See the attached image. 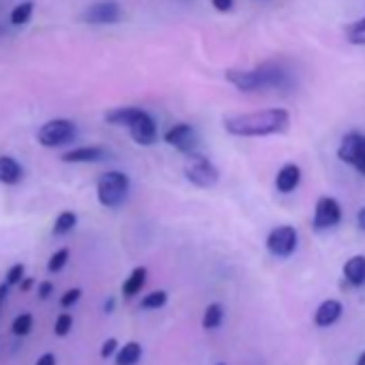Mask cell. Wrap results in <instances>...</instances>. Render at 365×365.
Returning <instances> with one entry per match:
<instances>
[{
    "instance_id": "1",
    "label": "cell",
    "mask_w": 365,
    "mask_h": 365,
    "mask_svg": "<svg viewBox=\"0 0 365 365\" xmlns=\"http://www.w3.org/2000/svg\"><path fill=\"white\" fill-rule=\"evenodd\" d=\"M290 127V112L283 108H269L260 112H245L224 118V129L238 138H262L286 134Z\"/></svg>"
},
{
    "instance_id": "2",
    "label": "cell",
    "mask_w": 365,
    "mask_h": 365,
    "mask_svg": "<svg viewBox=\"0 0 365 365\" xmlns=\"http://www.w3.org/2000/svg\"><path fill=\"white\" fill-rule=\"evenodd\" d=\"M226 79L243 93H256L267 89H286L290 75L277 63H262L254 69H228Z\"/></svg>"
},
{
    "instance_id": "3",
    "label": "cell",
    "mask_w": 365,
    "mask_h": 365,
    "mask_svg": "<svg viewBox=\"0 0 365 365\" xmlns=\"http://www.w3.org/2000/svg\"><path fill=\"white\" fill-rule=\"evenodd\" d=\"M129 193V177L125 172H105L97 181V198L101 202V207L105 209H116L125 202Z\"/></svg>"
},
{
    "instance_id": "4",
    "label": "cell",
    "mask_w": 365,
    "mask_h": 365,
    "mask_svg": "<svg viewBox=\"0 0 365 365\" xmlns=\"http://www.w3.org/2000/svg\"><path fill=\"white\" fill-rule=\"evenodd\" d=\"M185 177L191 185L200 187V189H211L217 185L219 181V170L215 168V164L205 157V155H189L187 164H185Z\"/></svg>"
},
{
    "instance_id": "5",
    "label": "cell",
    "mask_w": 365,
    "mask_h": 365,
    "mask_svg": "<svg viewBox=\"0 0 365 365\" xmlns=\"http://www.w3.org/2000/svg\"><path fill=\"white\" fill-rule=\"evenodd\" d=\"M75 134H77V129H75L73 120H69V118H54V120H48L44 127H39L37 142L41 146H48V148H56V146L73 142Z\"/></svg>"
},
{
    "instance_id": "6",
    "label": "cell",
    "mask_w": 365,
    "mask_h": 365,
    "mask_svg": "<svg viewBox=\"0 0 365 365\" xmlns=\"http://www.w3.org/2000/svg\"><path fill=\"white\" fill-rule=\"evenodd\" d=\"M338 157L350 168H354L361 177H365V134L350 132L342 138L338 146Z\"/></svg>"
},
{
    "instance_id": "7",
    "label": "cell",
    "mask_w": 365,
    "mask_h": 365,
    "mask_svg": "<svg viewBox=\"0 0 365 365\" xmlns=\"http://www.w3.org/2000/svg\"><path fill=\"white\" fill-rule=\"evenodd\" d=\"M299 234L293 226H277L267 236V250L277 258H288L295 254Z\"/></svg>"
},
{
    "instance_id": "8",
    "label": "cell",
    "mask_w": 365,
    "mask_h": 365,
    "mask_svg": "<svg viewBox=\"0 0 365 365\" xmlns=\"http://www.w3.org/2000/svg\"><path fill=\"white\" fill-rule=\"evenodd\" d=\"M342 222V207L340 202L331 196H322L316 202V209H314V230L316 232H324V230H331Z\"/></svg>"
},
{
    "instance_id": "9",
    "label": "cell",
    "mask_w": 365,
    "mask_h": 365,
    "mask_svg": "<svg viewBox=\"0 0 365 365\" xmlns=\"http://www.w3.org/2000/svg\"><path fill=\"white\" fill-rule=\"evenodd\" d=\"M79 20L87 22V24H95V26H101V24H116L123 20V9L116 3V0H99V3L87 7L79 15Z\"/></svg>"
},
{
    "instance_id": "10",
    "label": "cell",
    "mask_w": 365,
    "mask_h": 365,
    "mask_svg": "<svg viewBox=\"0 0 365 365\" xmlns=\"http://www.w3.org/2000/svg\"><path fill=\"white\" fill-rule=\"evenodd\" d=\"M164 140L174 146L179 153H185L187 157L196 153L198 148V136H196V129L187 123H177L174 127H170L164 136Z\"/></svg>"
},
{
    "instance_id": "11",
    "label": "cell",
    "mask_w": 365,
    "mask_h": 365,
    "mask_svg": "<svg viewBox=\"0 0 365 365\" xmlns=\"http://www.w3.org/2000/svg\"><path fill=\"white\" fill-rule=\"evenodd\" d=\"M127 129H129L134 142L140 146H153L157 142V123L146 110L138 112V116L134 118V123Z\"/></svg>"
},
{
    "instance_id": "12",
    "label": "cell",
    "mask_w": 365,
    "mask_h": 365,
    "mask_svg": "<svg viewBox=\"0 0 365 365\" xmlns=\"http://www.w3.org/2000/svg\"><path fill=\"white\" fill-rule=\"evenodd\" d=\"M108 151L103 146H79L63 155V161L67 164H95V161L108 159Z\"/></svg>"
},
{
    "instance_id": "13",
    "label": "cell",
    "mask_w": 365,
    "mask_h": 365,
    "mask_svg": "<svg viewBox=\"0 0 365 365\" xmlns=\"http://www.w3.org/2000/svg\"><path fill=\"white\" fill-rule=\"evenodd\" d=\"M342 312H344V305L338 301V299H327L318 305V309L314 312V322L316 327H331L335 324L340 318H342Z\"/></svg>"
},
{
    "instance_id": "14",
    "label": "cell",
    "mask_w": 365,
    "mask_h": 365,
    "mask_svg": "<svg viewBox=\"0 0 365 365\" xmlns=\"http://www.w3.org/2000/svg\"><path fill=\"white\" fill-rule=\"evenodd\" d=\"M301 183V168L297 164H283L275 177V187L281 193H293Z\"/></svg>"
},
{
    "instance_id": "15",
    "label": "cell",
    "mask_w": 365,
    "mask_h": 365,
    "mask_svg": "<svg viewBox=\"0 0 365 365\" xmlns=\"http://www.w3.org/2000/svg\"><path fill=\"white\" fill-rule=\"evenodd\" d=\"M344 277H346V281L350 283V286L361 288L363 283H365V256L357 254L350 260H346V264H344Z\"/></svg>"
},
{
    "instance_id": "16",
    "label": "cell",
    "mask_w": 365,
    "mask_h": 365,
    "mask_svg": "<svg viewBox=\"0 0 365 365\" xmlns=\"http://www.w3.org/2000/svg\"><path fill=\"white\" fill-rule=\"evenodd\" d=\"M24 179V168L13 157H0V183L18 185Z\"/></svg>"
},
{
    "instance_id": "17",
    "label": "cell",
    "mask_w": 365,
    "mask_h": 365,
    "mask_svg": "<svg viewBox=\"0 0 365 365\" xmlns=\"http://www.w3.org/2000/svg\"><path fill=\"white\" fill-rule=\"evenodd\" d=\"M146 275H148V271L144 267H136L129 273V277L123 281V295H125V299H132V297L140 295V290L144 288V283H146Z\"/></svg>"
},
{
    "instance_id": "18",
    "label": "cell",
    "mask_w": 365,
    "mask_h": 365,
    "mask_svg": "<svg viewBox=\"0 0 365 365\" xmlns=\"http://www.w3.org/2000/svg\"><path fill=\"white\" fill-rule=\"evenodd\" d=\"M140 108H116V110H108L105 112V120L110 125H118V127H129L134 123V118L138 116Z\"/></svg>"
},
{
    "instance_id": "19",
    "label": "cell",
    "mask_w": 365,
    "mask_h": 365,
    "mask_svg": "<svg viewBox=\"0 0 365 365\" xmlns=\"http://www.w3.org/2000/svg\"><path fill=\"white\" fill-rule=\"evenodd\" d=\"M224 305L222 303H209L205 314H202V329L207 331H213V329H219L222 322H224Z\"/></svg>"
},
{
    "instance_id": "20",
    "label": "cell",
    "mask_w": 365,
    "mask_h": 365,
    "mask_svg": "<svg viewBox=\"0 0 365 365\" xmlns=\"http://www.w3.org/2000/svg\"><path fill=\"white\" fill-rule=\"evenodd\" d=\"M142 357V346L138 342H127L116 352L114 365H136Z\"/></svg>"
},
{
    "instance_id": "21",
    "label": "cell",
    "mask_w": 365,
    "mask_h": 365,
    "mask_svg": "<svg viewBox=\"0 0 365 365\" xmlns=\"http://www.w3.org/2000/svg\"><path fill=\"white\" fill-rule=\"evenodd\" d=\"M75 224H77V215L71 213V211H65V213H60V215L56 217L52 232H54L56 236H63V234L71 232V230L75 228Z\"/></svg>"
},
{
    "instance_id": "22",
    "label": "cell",
    "mask_w": 365,
    "mask_h": 365,
    "mask_svg": "<svg viewBox=\"0 0 365 365\" xmlns=\"http://www.w3.org/2000/svg\"><path fill=\"white\" fill-rule=\"evenodd\" d=\"M166 303H168V293L166 290H153V293L142 297L140 307L142 309H161Z\"/></svg>"
},
{
    "instance_id": "23",
    "label": "cell",
    "mask_w": 365,
    "mask_h": 365,
    "mask_svg": "<svg viewBox=\"0 0 365 365\" xmlns=\"http://www.w3.org/2000/svg\"><path fill=\"white\" fill-rule=\"evenodd\" d=\"M346 39L352 46H365V18L346 26Z\"/></svg>"
},
{
    "instance_id": "24",
    "label": "cell",
    "mask_w": 365,
    "mask_h": 365,
    "mask_svg": "<svg viewBox=\"0 0 365 365\" xmlns=\"http://www.w3.org/2000/svg\"><path fill=\"white\" fill-rule=\"evenodd\" d=\"M32 9H34V3H30V0H26V3H20L13 11H11V24L13 26H22L30 20L32 15Z\"/></svg>"
},
{
    "instance_id": "25",
    "label": "cell",
    "mask_w": 365,
    "mask_h": 365,
    "mask_svg": "<svg viewBox=\"0 0 365 365\" xmlns=\"http://www.w3.org/2000/svg\"><path fill=\"white\" fill-rule=\"evenodd\" d=\"M32 316L30 314H20L15 320H13V324H11V331H13V335H18V338H26L30 331H32Z\"/></svg>"
},
{
    "instance_id": "26",
    "label": "cell",
    "mask_w": 365,
    "mask_h": 365,
    "mask_svg": "<svg viewBox=\"0 0 365 365\" xmlns=\"http://www.w3.org/2000/svg\"><path fill=\"white\" fill-rule=\"evenodd\" d=\"M71 327H73V318H71V314H67V312L58 314V318H56V322H54V333H56L58 338H65V335L71 331Z\"/></svg>"
},
{
    "instance_id": "27",
    "label": "cell",
    "mask_w": 365,
    "mask_h": 365,
    "mask_svg": "<svg viewBox=\"0 0 365 365\" xmlns=\"http://www.w3.org/2000/svg\"><path fill=\"white\" fill-rule=\"evenodd\" d=\"M67 260H69V250L63 248V250H58V252L50 258V262H48V271H50V273H58V271H63L65 264H67Z\"/></svg>"
},
{
    "instance_id": "28",
    "label": "cell",
    "mask_w": 365,
    "mask_h": 365,
    "mask_svg": "<svg viewBox=\"0 0 365 365\" xmlns=\"http://www.w3.org/2000/svg\"><path fill=\"white\" fill-rule=\"evenodd\" d=\"M24 271H26V267L24 264H13L9 271H7V275H5V283H9V286H20V281L24 279Z\"/></svg>"
},
{
    "instance_id": "29",
    "label": "cell",
    "mask_w": 365,
    "mask_h": 365,
    "mask_svg": "<svg viewBox=\"0 0 365 365\" xmlns=\"http://www.w3.org/2000/svg\"><path fill=\"white\" fill-rule=\"evenodd\" d=\"M79 297H82V290H79V288H71V290H67L60 297V305L63 307H71V305H75L79 301Z\"/></svg>"
},
{
    "instance_id": "30",
    "label": "cell",
    "mask_w": 365,
    "mask_h": 365,
    "mask_svg": "<svg viewBox=\"0 0 365 365\" xmlns=\"http://www.w3.org/2000/svg\"><path fill=\"white\" fill-rule=\"evenodd\" d=\"M116 350H118V342H116V338H110V340H105L103 346H101V357H103V359H110Z\"/></svg>"
},
{
    "instance_id": "31",
    "label": "cell",
    "mask_w": 365,
    "mask_h": 365,
    "mask_svg": "<svg viewBox=\"0 0 365 365\" xmlns=\"http://www.w3.org/2000/svg\"><path fill=\"white\" fill-rule=\"evenodd\" d=\"M54 293V283L52 281H41L39 283V299H48Z\"/></svg>"
},
{
    "instance_id": "32",
    "label": "cell",
    "mask_w": 365,
    "mask_h": 365,
    "mask_svg": "<svg viewBox=\"0 0 365 365\" xmlns=\"http://www.w3.org/2000/svg\"><path fill=\"white\" fill-rule=\"evenodd\" d=\"M211 5L219 11V13H226V11H230L232 9V5H234V0H211Z\"/></svg>"
},
{
    "instance_id": "33",
    "label": "cell",
    "mask_w": 365,
    "mask_h": 365,
    "mask_svg": "<svg viewBox=\"0 0 365 365\" xmlns=\"http://www.w3.org/2000/svg\"><path fill=\"white\" fill-rule=\"evenodd\" d=\"M34 365H56V357L52 352H46V354H41V357L37 359Z\"/></svg>"
},
{
    "instance_id": "34",
    "label": "cell",
    "mask_w": 365,
    "mask_h": 365,
    "mask_svg": "<svg viewBox=\"0 0 365 365\" xmlns=\"http://www.w3.org/2000/svg\"><path fill=\"white\" fill-rule=\"evenodd\" d=\"M32 286H34V279H32V277H24V279L20 281V290H22V293H28Z\"/></svg>"
},
{
    "instance_id": "35",
    "label": "cell",
    "mask_w": 365,
    "mask_h": 365,
    "mask_svg": "<svg viewBox=\"0 0 365 365\" xmlns=\"http://www.w3.org/2000/svg\"><path fill=\"white\" fill-rule=\"evenodd\" d=\"M357 226L365 232V207L359 209V213H357Z\"/></svg>"
},
{
    "instance_id": "36",
    "label": "cell",
    "mask_w": 365,
    "mask_h": 365,
    "mask_svg": "<svg viewBox=\"0 0 365 365\" xmlns=\"http://www.w3.org/2000/svg\"><path fill=\"white\" fill-rule=\"evenodd\" d=\"M7 290H9V283H0V305H3V301L7 297Z\"/></svg>"
},
{
    "instance_id": "37",
    "label": "cell",
    "mask_w": 365,
    "mask_h": 365,
    "mask_svg": "<svg viewBox=\"0 0 365 365\" xmlns=\"http://www.w3.org/2000/svg\"><path fill=\"white\" fill-rule=\"evenodd\" d=\"M114 305H116V303H114V299H108V301H105V312L110 314V312L114 309Z\"/></svg>"
},
{
    "instance_id": "38",
    "label": "cell",
    "mask_w": 365,
    "mask_h": 365,
    "mask_svg": "<svg viewBox=\"0 0 365 365\" xmlns=\"http://www.w3.org/2000/svg\"><path fill=\"white\" fill-rule=\"evenodd\" d=\"M357 365H365V352H361V357H359V361H357Z\"/></svg>"
},
{
    "instance_id": "39",
    "label": "cell",
    "mask_w": 365,
    "mask_h": 365,
    "mask_svg": "<svg viewBox=\"0 0 365 365\" xmlns=\"http://www.w3.org/2000/svg\"><path fill=\"white\" fill-rule=\"evenodd\" d=\"M217 365H226V363H217Z\"/></svg>"
}]
</instances>
